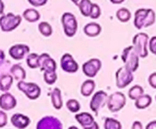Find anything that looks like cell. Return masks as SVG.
<instances>
[{"mask_svg":"<svg viewBox=\"0 0 156 129\" xmlns=\"http://www.w3.org/2000/svg\"><path fill=\"white\" fill-rule=\"evenodd\" d=\"M121 59L125 67L132 72L136 71L140 65V56L134 49L133 46H129L123 49L121 55Z\"/></svg>","mask_w":156,"mask_h":129,"instance_id":"1","label":"cell"},{"mask_svg":"<svg viewBox=\"0 0 156 129\" xmlns=\"http://www.w3.org/2000/svg\"><path fill=\"white\" fill-rule=\"evenodd\" d=\"M21 17L13 13H8L0 18V27L3 32H10L16 29L21 22Z\"/></svg>","mask_w":156,"mask_h":129,"instance_id":"2","label":"cell"},{"mask_svg":"<svg viewBox=\"0 0 156 129\" xmlns=\"http://www.w3.org/2000/svg\"><path fill=\"white\" fill-rule=\"evenodd\" d=\"M148 42L149 36L146 33H139L134 36L133 39V46L140 57L146 58L148 56Z\"/></svg>","mask_w":156,"mask_h":129,"instance_id":"3","label":"cell"},{"mask_svg":"<svg viewBox=\"0 0 156 129\" xmlns=\"http://www.w3.org/2000/svg\"><path fill=\"white\" fill-rule=\"evenodd\" d=\"M62 24L64 33L69 37L75 36L78 30V22L76 18L70 12H65L62 16Z\"/></svg>","mask_w":156,"mask_h":129,"instance_id":"4","label":"cell"},{"mask_svg":"<svg viewBox=\"0 0 156 129\" xmlns=\"http://www.w3.org/2000/svg\"><path fill=\"white\" fill-rule=\"evenodd\" d=\"M18 90L24 93L30 100H37L41 96V89L37 84L32 82H25L20 80L17 84Z\"/></svg>","mask_w":156,"mask_h":129,"instance_id":"5","label":"cell"},{"mask_svg":"<svg viewBox=\"0 0 156 129\" xmlns=\"http://www.w3.org/2000/svg\"><path fill=\"white\" fill-rule=\"evenodd\" d=\"M126 103L124 94L121 92H115L109 96L107 101L108 109L112 112H117L123 109Z\"/></svg>","mask_w":156,"mask_h":129,"instance_id":"6","label":"cell"},{"mask_svg":"<svg viewBox=\"0 0 156 129\" xmlns=\"http://www.w3.org/2000/svg\"><path fill=\"white\" fill-rule=\"evenodd\" d=\"M133 80V74L131 71L123 66L116 72V85L120 89H123L130 84Z\"/></svg>","mask_w":156,"mask_h":129,"instance_id":"7","label":"cell"},{"mask_svg":"<svg viewBox=\"0 0 156 129\" xmlns=\"http://www.w3.org/2000/svg\"><path fill=\"white\" fill-rule=\"evenodd\" d=\"M108 96L106 92L103 90H99L94 94L90 102V108L96 115L101 107H104L105 103L108 101Z\"/></svg>","mask_w":156,"mask_h":129,"instance_id":"8","label":"cell"},{"mask_svg":"<svg viewBox=\"0 0 156 129\" xmlns=\"http://www.w3.org/2000/svg\"><path fill=\"white\" fill-rule=\"evenodd\" d=\"M101 62L98 59H91L82 65V71L88 77H95L101 68Z\"/></svg>","mask_w":156,"mask_h":129,"instance_id":"9","label":"cell"},{"mask_svg":"<svg viewBox=\"0 0 156 129\" xmlns=\"http://www.w3.org/2000/svg\"><path fill=\"white\" fill-rule=\"evenodd\" d=\"M37 129H62V124L56 117L45 116L38 121Z\"/></svg>","mask_w":156,"mask_h":129,"instance_id":"10","label":"cell"},{"mask_svg":"<svg viewBox=\"0 0 156 129\" xmlns=\"http://www.w3.org/2000/svg\"><path fill=\"white\" fill-rule=\"evenodd\" d=\"M61 68L67 73H76L79 70V65L72 55L66 53L60 59Z\"/></svg>","mask_w":156,"mask_h":129,"instance_id":"11","label":"cell"},{"mask_svg":"<svg viewBox=\"0 0 156 129\" xmlns=\"http://www.w3.org/2000/svg\"><path fill=\"white\" fill-rule=\"evenodd\" d=\"M38 65L42 71H56V63L47 53H43L38 57Z\"/></svg>","mask_w":156,"mask_h":129,"instance_id":"12","label":"cell"},{"mask_svg":"<svg viewBox=\"0 0 156 129\" xmlns=\"http://www.w3.org/2000/svg\"><path fill=\"white\" fill-rule=\"evenodd\" d=\"M30 52V48L28 46L24 44H16L9 49V53L12 59L15 60H21L24 56L28 54Z\"/></svg>","mask_w":156,"mask_h":129,"instance_id":"13","label":"cell"},{"mask_svg":"<svg viewBox=\"0 0 156 129\" xmlns=\"http://www.w3.org/2000/svg\"><path fill=\"white\" fill-rule=\"evenodd\" d=\"M17 100L10 93H5L0 96V108L5 111L13 109L16 106Z\"/></svg>","mask_w":156,"mask_h":129,"instance_id":"14","label":"cell"},{"mask_svg":"<svg viewBox=\"0 0 156 129\" xmlns=\"http://www.w3.org/2000/svg\"><path fill=\"white\" fill-rule=\"evenodd\" d=\"M11 122L14 127L18 129H24L30 124V119L27 115L21 113H15L11 118Z\"/></svg>","mask_w":156,"mask_h":129,"instance_id":"15","label":"cell"},{"mask_svg":"<svg viewBox=\"0 0 156 129\" xmlns=\"http://www.w3.org/2000/svg\"><path fill=\"white\" fill-rule=\"evenodd\" d=\"M84 33L90 37H95L101 32V27L96 22H91L84 27Z\"/></svg>","mask_w":156,"mask_h":129,"instance_id":"16","label":"cell"},{"mask_svg":"<svg viewBox=\"0 0 156 129\" xmlns=\"http://www.w3.org/2000/svg\"><path fill=\"white\" fill-rule=\"evenodd\" d=\"M76 121L83 127H88L94 122V118L92 115L88 112H81L75 116Z\"/></svg>","mask_w":156,"mask_h":129,"instance_id":"17","label":"cell"},{"mask_svg":"<svg viewBox=\"0 0 156 129\" xmlns=\"http://www.w3.org/2000/svg\"><path fill=\"white\" fill-rule=\"evenodd\" d=\"M148 9L140 8L135 12V18H134V25L137 29L140 30L144 27L145 20L147 15Z\"/></svg>","mask_w":156,"mask_h":129,"instance_id":"18","label":"cell"},{"mask_svg":"<svg viewBox=\"0 0 156 129\" xmlns=\"http://www.w3.org/2000/svg\"><path fill=\"white\" fill-rule=\"evenodd\" d=\"M50 97H51V102L53 107L56 109H60L63 105L60 90L58 87H55L52 91Z\"/></svg>","mask_w":156,"mask_h":129,"instance_id":"19","label":"cell"},{"mask_svg":"<svg viewBox=\"0 0 156 129\" xmlns=\"http://www.w3.org/2000/svg\"><path fill=\"white\" fill-rule=\"evenodd\" d=\"M95 89V82L93 80L88 79L83 82L81 87V93L84 97H89Z\"/></svg>","mask_w":156,"mask_h":129,"instance_id":"20","label":"cell"},{"mask_svg":"<svg viewBox=\"0 0 156 129\" xmlns=\"http://www.w3.org/2000/svg\"><path fill=\"white\" fill-rule=\"evenodd\" d=\"M10 72L16 80H24L26 77V71L20 65H14L10 69Z\"/></svg>","mask_w":156,"mask_h":129,"instance_id":"21","label":"cell"},{"mask_svg":"<svg viewBox=\"0 0 156 129\" xmlns=\"http://www.w3.org/2000/svg\"><path fill=\"white\" fill-rule=\"evenodd\" d=\"M152 102V97L148 94H143L136 100L135 106L139 109H144L149 107Z\"/></svg>","mask_w":156,"mask_h":129,"instance_id":"22","label":"cell"},{"mask_svg":"<svg viewBox=\"0 0 156 129\" xmlns=\"http://www.w3.org/2000/svg\"><path fill=\"white\" fill-rule=\"evenodd\" d=\"M23 18L28 22L34 23L40 19L41 15L35 8H27L23 12Z\"/></svg>","mask_w":156,"mask_h":129,"instance_id":"23","label":"cell"},{"mask_svg":"<svg viewBox=\"0 0 156 129\" xmlns=\"http://www.w3.org/2000/svg\"><path fill=\"white\" fill-rule=\"evenodd\" d=\"M14 78L12 74H4L0 77V90L3 92L9 90L13 83Z\"/></svg>","mask_w":156,"mask_h":129,"instance_id":"24","label":"cell"},{"mask_svg":"<svg viewBox=\"0 0 156 129\" xmlns=\"http://www.w3.org/2000/svg\"><path fill=\"white\" fill-rule=\"evenodd\" d=\"M92 4L93 3L90 0H80L77 5L79 6V10L83 16L89 17Z\"/></svg>","mask_w":156,"mask_h":129,"instance_id":"25","label":"cell"},{"mask_svg":"<svg viewBox=\"0 0 156 129\" xmlns=\"http://www.w3.org/2000/svg\"><path fill=\"white\" fill-rule=\"evenodd\" d=\"M116 16H117V19L121 22H127L131 18V12H129V9L126 8H121L117 10Z\"/></svg>","mask_w":156,"mask_h":129,"instance_id":"26","label":"cell"},{"mask_svg":"<svg viewBox=\"0 0 156 129\" xmlns=\"http://www.w3.org/2000/svg\"><path fill=\"white\" fill-rule=\"evenodd\" d=\"M144 94V90L140 85H135L129 89L128 92V96L131 100H136L138 99L140 96Z\"/></svg>","mask_w":156,"mask_h":129,"instance_id":"27","label":"cell"},{"mask_svg":"<svg viewBox=\"0 0 156 129\" xmlns=\"http://www.w3.org/2000/svg\"><path fill=\"white\" fill-rule=\"evenodd\" d=\"M38 30H39L40 33L46 37L50 36L53 33V28H52L51 25L46 21H42L38 25Z\"/></svg>","mask_w":156,"mask_h":129,"instance_id":"28","label":"cell"},{"mask_svg":"<svg viewBox=\"0 0 156 129\" xmlns=\"http://www.w3.org/2000/svg\"><path fill=\"white\" fill-rule=\"evenodd\" d=\"M105 129H122L121 123L113 118H107L104 124Z\"/></svg>","mask_w":156,"mask_h":129,"instance_id":"29","label":"cell"},{"mask_svg":"<svg viewBox=\"0 0 156 129\" xmlns=\"http://www.w3.org/2000/svg\"><path fill=\"white\" fill-rule=\"evenodd\" d=\"M38 57L39 55L37 53H30L27 57V65L30 68H39L38 65Z\"/></svg>","mask_w":156,"mask_h":129,"instance_id":"30","label":"cell"},{"mask_svg":"<svg viewBox=\"0 0 156 129\" xmlns=\"http://www.w3.org/2000/svg\"><path fill=\"white\" fill-rule=\"evenodd\" d=\"M44 79L47 84L52 85L57 80V74L56 71H44Z\"/></svg>","mask_w":156,"mask_h":129,"instance_id":"31","label":"cell"},{"mask_svg":"<svg viewBox=\"0 0 156 129\" xmlns=\"http://www.w3.org/2000/svg\"><path fill=\"white\" fill-rule=\"evenodd\" d=\"M66 107L71 112L76 113L80 110V103L75 99H70L66 102Z\"/></svg>","mask_w":156,"mask_h":129,"instance_id":"32","label":"cell"},{"mask_svg":"<svg viewBox=\"0 0 156 129\" xmlns=\"http://www.w3.org/2000/svg\"><path fill=\"white\" fill-rule=\"evenodd\" d=\"M155 21V13L152 9L149 8L148 9L147 15H146V20H145L144 27H148L149 26L152 25Z\"/></svg>","mask_w":156,"mask_h":129,"instance_id":"33","label":"cell"},{"mask_svg":"<svg viewBox=\"0 0 156 129\" xmlns=\"http://www.w3.org/2000/svg\"><path fill=\"white\" fill-rule=\"evenodd\" d=\"M101 11L100 6L96 3H93L91 12H90V18L92 19H97L101 16Z\"/></svg>","mask_w":156,"mask_h":129,"instance_id":"34","label":"cell"},{"mask_svg":"<svg viewBox=\"0 0 156 129\" xmlns=\"http://www.w3.org/2000/svg\"><path fill=\"white\" fill-rule=\"evenodd\" d=\"M8 116L4 111H0V127H3L7 124Z\"/></svg>","mask_w":156,"mask_h":129,"instance_id":"35","label":"cell"},{"mask_svg":"<svg viewBox=\"0 0 156 129\" xmlns=\"http://www.w3.org/2000/svg\"><path fill=\"white\" fill-rule=\"evenodd\" d=\"M149 47L151 53L156 56V36H152L149 42Z\"/></svg>","mask_w":156,"mask_h":129,"instance_id":"36","label":"cell"},{"mask_svg":"<svg viewBox=\"0 0 156 129\" xmlns=\"http://www.w3.org/2000/svg\"><path fill=\"white\" fill-rule=\"evenodd\" d=\"M47 1L48 0H27V2L34 7H41V6L47 4Z\"/></svg>","mask_w":156,"mask_h":129,"instance_id":"37","label":"cell"},{"mask_svg":"<svg viewBox=\"0 0 156 129\" xmlns=\"http://www.w3.org/2000/svg\"><path fill=\"white\" fill-rule=\"evenodd\" d=\"M149 83L154 89H156V72L152 73L149 77Z\"/></svg>","mask_w":156,"mask_h":129,"instance_id":"38","label":"cell"},{"mask_svg":"<svg viewBox=\"0 0 156 129\" xmlns=\"http://www.w3.org/2000/svg\"><path fill=\"white\" fill-rule=\"evenodd\" d=\"M132 129H143V124L139 121H134L132 126Z\"/></svg>","mask_w":156,"mask_h":129,"instance_id":"39","label":"cell"},{"mask_svg":"<svg viewBox=\"0 0 156 129\" xmlns=\"http://www.w3.org/2000/svg\"><path fill=\"white\" fill-rule=\"evenodd\" d=\"M146 129H156V121H150L146 126Z\"/></svg>","mask_w":156,"mask_h":129,"instance_id":"40","label":"cell"},{"mask_svg":"<svg viewBox=\"0 0 156 129\" xmlns=\"http://www.w3.org/2000/svg\"><path fill=\"white\" fill-rule=\"evenodd\" d=\"M84 129H99V126L98 124V123L94 121L91 125L88 126V127H84Z\"/></svg>","mask_w":156,"mask_h":129,"instance_id":"41","label":"cell"},{"mask_svg":"<svg viewBox=\"0 0 156 129\" xmlns=\"http://www.w3.org/2000/svg\"><path fill=\"white\" fill-rule=\"evenodd\" d=\"M113 4H121L125 0H110Z\"/></svg>","mask_w":156,"mask_h":129,"instance_id":"42","label":"cell"},{"mask_svg":"<svg viewBox=\"0 0 156 129\" xmlns=\"http://www.w3.org/2000/svg\"><path fill=\"white\" fill-rule=\"evenodd\" d=\"M5 8V5L3 3L2 0H0V10H4Z\"/></svg>","mask_w":156,"mask_h":129,"instance_id":"43","label":"cell"},{"mask_svg":"<svg viewBox=\"0 0 156 129\" xmlns=\"http://www.w3.org/2000/svg\"><path fill=\"white\" fill-rule=\"evenodd\" d=\"M72 2H73V3H74V4H76V5H78V3L79 2H80V0H71Z\"/></svg>","mask_w":156,"mask_h":129,"instance_id":"44","label":"cell"},{"mask_svg":"<svg viewBox=\"0 0 156 129\" xmlns=\"http://www.w3.org/2000/svg\"><path fill=\"white\" fill-rule=\"evenodd\" d=\"M5 14H4V10H0V18H2V15H4Z\"/></svg>","mask_w":156,"mask_h":129,"instance_id":"45","label":"cell"},{"mask_svg":"<svg viewBox=\"0 0 156 129\" xmlns=\"http://www.w3.org/2000/svg\"><path fill=\"white\" fill-rule=\"evenodd\" d=\"M68 129H79V128H78L77 127H76V126H71V127H69Z\"/></svg>","mask_w":156,"mask_h":129,"instance_id":"46","label":"cell"},{"mask_svg":"<svg viewBox=\"0 0 156 129\" xmlns=\"http://www.w3.org/2000/svg\"><path fill=\"white\" fill-rule=\"evenodd\" d=\"M155 100H156V96H155Z\"/></svg>","mask_w":156,"mask_h":129,"instance_id":"47","label":"cell"}]
</instances>
